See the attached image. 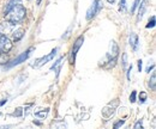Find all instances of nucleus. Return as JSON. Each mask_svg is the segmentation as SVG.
Listing matches in <instances>:
<instances>
[{
  "mask_svg": "<svg viewBox=\"0 0 156 129\" xmlns=\"http://www.w3.org/2000/svg\"><path fill=\"white\" fill-rule=\"evenodd\" d=\"M25 15H27L25 7L22 4H17L5 15V17H6V22H9L11 25H15L25 18Z\"/></svg>",
  "mask_w": 156,
  "mask_h": 129,
  "instance_id": "nucleus-1",
  "label": "nucleus"
},
{
  "mask_svg": "<svg viewBox=\"0 0 156 129\" xmlns=\"http://www.w3.org/2000/svg\"><path fill=\"white\" fill-rule=\"evenodd\" d=\"M34 50V47H30L29 49H27L24 53H22L20 55H18L16 59H13L11 62H6V66L4 67L5 70H9V68H12V67H15V66H18V65H20L22 62H24L29 56H30V54H31V52Z\"/></svg>",
  "mask_w": 156,
  "mask_h": 129,
  "instance_id": "nucleus-2",
  "label": "nucleus"
},
{
  "mask_svg": "<svg viewBox=\"0 0 156 129\" xmlns=\"http://www.w3.org/2000/svg\"><path fill=\"white\" fill-rule=\"evenodd\" d=\"M102 1L101 0H94L93 5L89 7V10L87 11V20H91L98 12L102 10Z\"/></svg>",
  "mask_w": 156,
  "mask_h": 129,
  "instance_id": "nucleus-3",
  "label": "nucleus"
},
{
  "mask_svg": "<svg viewBox=\"0 0 156 129\" xmlns=\"http://www.w3.org/2000/svg\"><path fill=\"white\" fill-rule=\"evenodd\" d=\"M83 42H84V37H83V36H79L77 39L75 41L73 47H72L71 53H70V63H71V65H75V62H76V55H77L79 48L82 47Z\"/></svg>",
  "mask_w": 156,
  "mask_h": 129,
  "instance_id": "nucleus-4",
  "label": "nucleus"
},
{
  "mask_svg": "<svg viewBox=\"0 0 156 129\" xmlns=\"http://www.w3.org/2000/svg\"><path fill=\"white\" fill-rule=\"evenodd\" d=\"M12 47H13L12 42L6 37V35L0 34V53H2V54H7V53L11 52Z\"/></svg>",
  "mask_w": 156,
  "mask_h": 129,
  "instance_id": "nucleus-5",
  "label": "nucleus"
},
{
  "mask_svg": "<svg viewBox=\"0 0 156 129\" xmlns=\"http://www.w3.org/2000/svg\"><path fill=\"white\" fill-rule=\"evenodd\" d=\"M118 105H119V99H115L113 103H109L108 105H106V107L102 109V111H101L102 116H103L105 118L112 117V116L114 115V111H115V108H117Z\"/></svg>",
  "mask_w": 156,
  "mask_h": 129,
  "instance_id": "nucleus-6",
  "label": "nucleus"
},
{
  "mask_svg": "<svg viewBox=\"0 0 156 129\" xmlns=\"http://www.w3.org/2000/svg\"><path fill=\"white\" fill-rule=\"evenodd\" d=\"M57 52H58V49L57 48H54L48 55L43 56V57H41L37 61H36V63L34 65V67H41V66H43V65H46L47 62H49V61H52L53 59H54V56L57 55Z\"/></svg>",
  "mask_w": 156,
  "mask_h": 129,
  "instance_id": "nucleus-7",
  "label": "nucleus"
},
{
  "mask_svg": "<svg viewBox=\"0 0 156 129\" xmlns=\"http://www.w3.org/2000/svg\"><path fill=\"white\" fill-rule=\"evenodd\" d=\"M111 48H112V50L107 54L108 59H118L119 48H118V44L115 43V41H112V42H111Z\"/></svg>",
  "mask_w": 156,
  "mask_h": 129,
  "instance_id": "nucleus-8",
  "label": "nucleus"
},
{
  "mask_svg": "<svg viewBox=\"0 0 156 129\" xmlns=\"http://www.w3.org/2000/svg\"><path fill=\"white\" fill-rule=\"evenodd\" d=\"M130 46L135 52L138 49V36L135 32H131V35H130Z\"/></svg>",
  "mask_w": 156,
  "mask_h": 129,
  "instance_id": "nucleus-9",
  "label": "nucleus"
},
{
  "mask_svg": "<svg viewBox=\"0 0 156 129\" xmlns=\"http://www.w3.org/2000/svg\"><path fill=\"white\" fill-rule=\"evenodd\" d=\"M24 34H25L24 29H17V30L13 31V34H12V39H13L15 42H18V41H20V39L23 38Z\"/></svg>",
  "mask_w": 156,
  "mask_h": 129,
  "instance_id": "nucleus-10",
  "label": "nucleus"
},
{
  "mask_svg": "<svg viewBox=\"0 0 156 129\" xmlns=\"http://www.w3.org/2000/svg\"><path fill=\"white\" fill-rule=\"evenodd\" d=\"M17 4H22V0H9V2L6 4L5 8H4V15H6L13 6H16Z\"/></svg>",
  "mask_w": 156,
  "mask_h": 129,
  "instance_id": "nucleus-11",
  "label": "nucleus"
},
{
  "mask_svg": "<svg viewBox=\"0 0 156 129\" xmlns=\"http://www.w3.org/2000/svg\"><path fill=\"white\" fill-rule=\"evenodd\" d=\"M147 2H148V0H143V2L140 4L139 11H138V19H140L143 17V15H144V12H145V10H147Z\"/></svg>",
  "mask_w": 156,
  "mask_h": 129,
  "instance_id": "nucleus-12",
  "label": "nucleus"
},
{
  "mask_svg": "<svg viewBox=\"0 0 156 129\" xmlns=\"http://www.w3.org/2000/svg\"><path fill=\"white\" fill-rule=\"evenodd\" d=\"M62 61H64V56L62 57H60L58 61L51 67V70H55L57 71V75L59 74V72H60V68H61V63H62Z\"/></svg>",
  "mask_w": 156,
  "mask_h": 129,
  "instance_id": "nucleus-13",
  "label": "nucleus"
},
{
  "mask_svg": "<svg viewBox=\"0 0 156 129\" xmlns=\"http://www.w3.org/2000/svg\"><path fill=\"white\" fill-rule=\"evenodd\" d=\"M149 87H150L153 91L156 90V74L155 73L151 74V78H150V80H149Z\"/></svg>",
  "mask_w": 156,
  "mask_h": 129,
  "instance_id": "nucleus-14",
  "label": "nucleus"
},
{
  "mask_svg": "<svg viewBox=\"0 0 156 129\" xmlns=\"http://www.w3.org/2000/svg\"><path fill=\"white\" fill-rule=\"evenodd\" d=\"M48 112H49V109H44V110H42V111H36V112H35V116H36V117H40V118H44V117H47Z\"/></svg>",
  "mask_w": 156,
  "mask_h": 129,
  "instance_id": "nucleus-15",
  "label": "nucleus"
},
{
  "mask_svg": "<svg viewBox=\"0 0 156 129\" xmlns=\"http://www.w3.org/2000/svg\"><path fill=\"white\" fill-rule=\"evenodd\" d=\"M119 11L120 12H125L126 11V0H120V2H119Z\"/></svg>",
  "mask_w": 156,
  "mask_h": 129,
  "instance_id": "nucleus-16",
  "label": "nucleus"
},
{
  "mask_svg": "<svg viewBox=\"0 0 156 129\" xmlns=\"http://www.w3.org/2000/svg\"><path fill=\"white\" fill-rule=\"evenodd\" d=\"M155 16H153L151 18L149 19V22H148V24H147V29H150V28H154L155 26Z\"/></svg>",
  "mask_w": 156,
  "mask_h": 129,
  "instance_id": "nucleus-17",
  "label": "nucleus"
},
{
  "mask_svg": "<svg viewBox=\"0 0 156 129\" xmlns=\"http://www.w3.org/2000/svg\"><path fill=\"white\" fill-rule=\"evenodd\" d=\"M12 116H15V117H20V116H23V108H16V110L13 111Z\"/></svg>",
  "mask_w": 156,
  "mask_h": 129,
  "instance_id": "nucleus-18",
  "label": "nucleus"
},
{
  "mask_svg": "<svg viewBox=\"0 0 156 129\" xmlns=\"http://www.w3.org/2000/svg\"><path fill=\"white\" fill-rule=\"evenodd\" d=\"M147 98H148V94H147V92H140V93H139V103H145Z\"/></svg>",
  "mask_w": 156,
  "mask_h": 129,
  "instance_id": "nucleus-19",
  "label": "nucleus"
},
{
  "mask_svg": "<svg viewBox=\"0 0 156 129\" xmlns=\"http://www.w3.org/2000/svg\"><path fill=\"white\" fill-rule=\"evenodd\" d=\"M124 123H125V120H119L118 122L114 123V126H113V128L114 129H118L119 127H121V126H124Z\"/></svg>",
  "mask_w": 156,
  "mask_h": 129,
  "instance_id": "nucleus-20",
  "label": "nucleus"
},
{
  "mask_svg": "<svg viewBox=\"0 0 156 129\" xmlns=\"http://www.w3.org/2000/svg\"><path fill=\"white\" fill-rule=\"evenodd\" d=\"M136 97H137V92L136 91H132L131 96H130V102L131 103H135L136 102Z\"/></svg>",
  "mask_w": 156,
  "mask_h": 129,
  "instance_id": "nucleus-21",
  "label": "nucleus"
},
{
  "mask_svg": "<svg viewBox=\"0 0 156 129\" xmlns=\"http://www.w3.org/2000/svg\"><path fill=\"white\" fill-rule=\"evenodd\" d=\"M143 127V120H138L136 122V124L133 126V128L135 129H138V128H142Z\"/></svg>",
  "mask_w": 156,
  "mask_h": 129,
  "instance_id": "nucleus-22",
  "label": "nucleus"
},
{
  "mask_svg": "<svg viewBox=\"0 0 156 129\" xmlns=\"http://www.w3.org/2000/svg\"><path fill=\"white\" fill-rule=\"evenodd\" d=\"M126 63H127V54H124L122 55V66H124V68L126 67Z\"/></svg>",
  "mask_w": 156,
  "mask_h": 129,
  "instance_id": "nucleus-23",
  "label": "nucleus"
},
{
  "mask_svg": "<svg viewBox=\"0 0 156 129\" xmlns=\"http://www.w3.org/2000/svg\"><path fill=\"white\" fill-rule=\"evenodd\" d=\"M142 65H143V61L142 60H138V71L142 72Z\"/></svg>",
  "mask_w": 156,
  "mask_h": 129,
  "instance_id": "nucleus-24",
  "label": "nucleus"
},
{
  "mask_svg": "<svg viewBox=\"0 0 156 129\" xmlns=\"http://www.w3.org/2000/svg\"><path fill=\"white\" fill-rule=\"evenodd\" d=\"M131 71H132V65L129 67V72H127V79H129V80L131 79V76H130V72H131Z\"/></svg>",
  "mask_w": 156,
  "mask_h": 129,
  "instance_id": "nucleus-25",
  "label": "nucleus"
},
{
  "mask_svg": "<svg viewBox=\"0 0 156 129\" xmlns=\"http://www.w3.org/2000/svg\"><path fill=\"white\" fill-rule=\"evenodd\" d=\"M153 68H154V65H151V66H149V67L147 68V72H148V73H150V71H151Z\"/></svg>",
  "mask_w": 156,
  "mask_h": 129,
  "instance_id": "nucleus-26",
  "label": "nucleus"
},
{
  "mask_svg": "<svg viewBox=\"0 0 156 129\" xmlns=\"http://www.w3.org/2000/svg\"><path fill=\"white\" fill-rule=\"evenodd\" d=\"M6 102H7V99H2V100L0 102V107H2V105H4L5 103H6Z\"/></svg>",
  "mask_w": 156,
  "mask_h": 129,
  "instance_id": "nucleus-27",
  "label": "nucleus"
},
{
  "mask_svg": "<svg viewBox=\"0 0 156 129\" xmlns=\"http://www.w3.org/2000/svg\"><path fill=\"white\" fill-rule=\"evenodd\" d=\"M117 0H107V2H109V4H114Z\"/></svg>",
  "mask_w": 156,
  "mask_h": 129,
  "instance_id": "nucleus-28",
  "label": "nucleus"
},
{
  "mask_svg": "<svg viewBox=\"0 0 156 129\" xmlns=\"http://www.w3.org/2000/svg\"><path fill=\"white\" fill-rule=\"evenodd\" d=\"M41 1H42V0H36V4H37V5H40V4H41Z\"/></svg>",
  "mask_w": 156,
  "mask_h": 129,
  "instance_id": "nucleus-29",
  "label": "nucleus"
}]
</instances>
